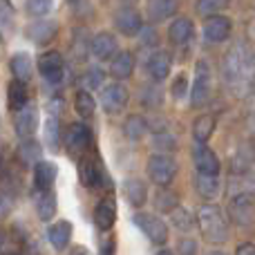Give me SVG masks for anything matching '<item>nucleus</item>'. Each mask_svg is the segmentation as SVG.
Listing matches in <instances>:
<instances>
[{
  "label": "nucleus",
  "instance_id": "obj_12",
  "mask_svg": "<svg viewBox=\"0 0 255 255\" xmlns=\"http://www.w3.org/2000/svg\"><path fill=\"white\" fill-rule=\"evenodd\" d=\"M90 139H92V132L83 124H70V128H67V132H65V145L72 154L85 152L90 145Z\"/></svg>",
  "mask_w": 255,
  "mask_h": 255
},
{
  "label": "nucleus",
  "instance_id": "obj_26",
  "mask_svg": "<svg viewBox=\"0 0 255 255\" xmlns=\"http://www.w3.org/2000/svg\"><path fill=\"white\" fill-rule=\"evenodd\" d=\"M9 110L11 112H20L22 108H27V99H29V92H27L25 81L13 79V83L9 85Z\"/></svg>",
  "mask_w": 255,
  "mask_h": 255
},
{
  "label": "nucleus",
  "instance_id": "obj_33",
  "mask_svg": "<svg viewBox=\"0 0 255 255\" xmlns=\"http://www.w3.org/2000/svg\"><path fill=\"white\" fill-rule=\"evenodd\" d=\"M170 220H172V224H175L179 231H184V233L193 231V226H195V217H193V213H190L188 208H184V206L172 208V211H170Z\"/></svg>",
  "mask_w": 255,
  "mask_h": 255
},
{
  "label": "nucleus",
  "instance_id": "obj_24",
  "mask_svg": "<svg viewBox=\"0 0 255 255\" xmlns=\"http://www.w3.org/2000/svg\"><path fill=\"white\" fill-rule=\"evenodd\" d=\"M148 9V18L152 22H161L166 18H170L177 11V0H148L145 4Z\"/></svg>",
  "mask_w": 255,
  "mask_h": 255
},
{
  "label": "nucleus",
  "instance_id": "obj_8",
  "mask_svg": "<svg viewBox=\"0 0 255 255\" xmlns=\"http://www.w3.org/2000/svg\"><path fill=\"white\" fill-rule=\"evenodd\" d=\"M231 29H233L231 18L222 16V13L208 16L206 22H204V36H206L208 43H224V40L231 36Z\"/></svg>",
  "mask_w": 255,
  "mask_h": 255
},
{
  "label": "nucleus",
  "instance_id": "obj_4",
  "mask_svg": "<svg viewBox=\"0 0 255 255\" xmlns=\"http://www.w3.org/2000/svg\"><path fill=\"white\" fill-rule=\"evenodd\" d=\"M175 175H177V163L172 157H168V154H152L148 159V177L154 186L166 188V186L172 184Z\"/></svg>",
  "mask_w": 255,
  "mask_h": 255
},
{
  "label": "nucleus",
  "instance_id": "obj_39",
  "mask_svg": "<svg viewBox=\"0 0 255 255\" xmlns=\"http://www.w3.org/2000/svg\"><path fill=\"white\" fill-rule=\"evenodd\" d=\"M47 141L52 145L58 143V119L56 117H49V128H47Z\"/></svg>",
  "mask_w": 255,
  "mask_h": 255
},
{
  "label": "nucleus",
  "instance_id": "obj_15",
  "mask_svg": "<svg viewBox=\"0 0 255 255\" xmlns=\"http://www.w3.org/2000/svg\"><path fill=\"white\" fill-rule=\"evenodd\" d=\"M13 128H16V134L20 136L22 141L25 139H31V134H34L36 130V124H38V117H36V108L27 106L22 108L20 112H13Z\"/></svg>",
  "mask_w": 255,
  "mask_h": 255
},
{
  "label": "nucleus",
  "instance_id": "obj_21",
  "mask_svg": "<svg viewBox=\"0 0 255 255\" xmlns=\"http://www.w3.org/2000/svg\"><path fill=\"white\" fill-rule=\"evenodd\" d=\"M47 240H49V244H52L56 251H65L67 244H70V240H72V224L70 222H65V220L52 224L49 226V231H47Z\"/></svg>",
  "mask_w": 255,
  "mask_h": 255
},
{
  "label": "nucleus",
  "instance_id": "obj_6",
  "mask_svg": "<svg viewBox=\"0 0 255 255\" xmlns=\"http://www.w3.org/2000/svg\"><path fill=\"white\" fill-rule=\"evenodd\" d=\"M38 72L47 83H61L65 76V61L58 52L49 49V52L38 56Z\"/></svg>",
  "mask_w": 255,
  "mask_h": 255
},
{
  "label": "nucleus",
  "instance_id": "obj_42",
  "mask_svg": "<svg viewBox=\"0 0 255 255\" xmlns=\"http://www.w3.org/2000/svg\"><path fill=\"white\" fill-rule=\"evenodd\" d=\"M157 255H172V253H170V251H166V249H163V251H159Z\"/></svg>",
  "mask_w": 255,
  "mask_h": 255
},
{
  "label": "nucleus",
  "instance_id": "obj_27",
  "mask_svg": "<svg viewBox=\"0 0 255 255\" xmlns=\"http://www.w3.org/2000/svg\"><path fill=\"white\" fill-rule=\"evenodd\" d=\"M124 190H126V197L132 206H143L145 199H148V188L141 179H128L124 184Z\"/></svg>",
  "mask_w": 255,
  "mask_h": 255
},
{
  "label": "nucleus",
  "instance_id": "obj_22",
  "mask_svg": "<svg viewBox=\"0 0 255 255\" xmlns=\"http://www.w3.org/2000/svg\"><path fill=\"white\" fill-rule=\"evenodd\" d=\"M54 179H56V166L49 161H40L34 166V188L38 193H45V190L52 188Z\"/></svg>",
  "mask_w": 255,
  "mask_h": 255
},
{
  "label": "nucleus",
  "instance_id": "obj_14",
  "mask_svg": "<svg viewBox=\"0 0 255 255\" xmlns=\"http://www.w3.org/2000/svg\"><path fill=\"white\" fill-rule=\"evenodd\" d=\"M115 27L121 31L124 36H136L139 31H143V22H141V16L134 11V9H119L115 13Z\"/></svg>",
  "mask_w": 255,
  "mask_h": 255
},
{
  "label": "nucleus",
  "instance_id": "obj_13",
  "mask_svg": "<svg viewBox=\"0 0 255 255\" xmlns=\"http://www.w3.org/2000/svg\"><path fill=\"white\" fill-rule=\"evenodd\" d=\"M253 202L255 195H233L231 197V217L235 224L244 226L253 220Z\"/></svg>",
  "mask_w": 255,
  "mask_h": 255
},
{
  "label": "nucleus",
  "instance_id": "obj_44",
  "mask_svg": "<svg viewBox=\"0 0 255 255\" xmlns=\"http://www.w3.org/2000/svg\"><path fill=\"white\" fill-rule=\"evenodd\" d=\"M2 255H20V253H16V251H7V253H2Z\"/></svg>",
  "mask_w": 255,
  "mask_h": 255
},
{
  "label": "nucleus",
  "instance_id": "obj_35",
  "mask_svg": "<svg viewBox=\"0 0 255 255\" xmlns=\"http://www.w3.org/2000/svg\"><path fill=\"white\" fill-rule=\"evenodd\" d=\"M226 4H229V0H197V11L208 18L226 9Z\"/></svg>",
  "mask_w": 255,
  "mask_h": 255
},
{
  "label": "nucleus",
  "instance_id": "obj_2",
  "mask_svg": "<svg viewBox=\"0 0 255 255\" xmlns=\"http://www.w3.org/2000/svg\"><path fill=\"white\" fill-rule=\"evenodd\" d=\"M197 226L202 231L204 240L211 244H224L226 238H229V226H226V220L222 215L220 206L215 204H206L197 211Z\"/></svg>",
  "mask_w": 255,
  "mask_h": 255
},
{
  "label": "nucleus",
  "instance_id": "obj_25",
  "mask_svg": "<svg viewBox=\"0 0 255 255\" xmlns=\"http://www.w3.org/2000/svg\"><path fill=\"white\" fill-rule=\"evenodd\" d=\"M195 188H197L199 197H204V199H208V202H211V199H215L217 195H220V188H222L220 177H217V175H199V172H197Z\"/></svg>",
  "mask_w": 255,
  "mask_h": 255
},
{
  "label": "nucleus",
  "instance_id": "obj_32",
  "mask_svg": "<svg viewBox=\"0 0 255 255\" xmlns=\"http://www.w3.org/2000/svg\"><path fill=\"white\" fill-rule=\"evenodd\" d=\"M18 157L22 159V163L25 166H34V163H40V145L36 143L34 139H25L20 143V148H18Z\"/></svg>",
  "mask_w": 255,
  "mask_h": 255
},
{
  "label": "nucleus",
  "instance_id": "obj_43",
  "mask_svg": "<svg viewBox=\"0 0 255 255\" xmlns=\"http://www.w3.org/2000/svg\"><path fill=\"white\" fill-rule=\"evenodd\" d=\"M208 255H226V253H222V251H211Z\"/></svg>",
  "mask_w": 255,
  "mask_h": 255
},
{
  "label": "nucleus",
  "instance_id": "obj_19",
  "mask_svg": "<svg viewBox=\"0 0 255 255\" xmlns=\"http://www.w3.org/2000/svg\"><path fill=\"white\" fill-rule=\"evenodd\" d=\"M56 31H58V25L54 20H36V22H31L29 25V29H27V36H29L34 43H38V45H47L49 40L56 36Z\"/></svg>",
  "mask_w": 255,
  "mask_h": 255
},
{
  "label": "nucleus",
  "instance_id": "obj_17",
  "mask_svg": "<svg viewBox=\"0 0 255 255\" xmlns=\"http://www.w3.org/2000/svg\"><path fill=\"white\" fill-rule=\"evenodd\" d=\"M117 220V204L112 197H106L99 202V206L94 208V224L101 231H110L112 224Z\"/></svg>",
  "mask_w": 255,
  "mask_h": 255
},
{
  "label": "nucleus",
  "instance_id": "obj_37",
  "mask_svg": "<svg viewBox=\"0 0 255 255\" xmlns=\"http://www.w3.org/2000/svg\"><path fill=\"white\" fill-rule=\"evenodd\" d=\"M85 81V90H94V88H101V81H103V72L101 70H90L88 74L83 76Z\"/></svg>",
  "mask_w": 255,
  "mask_h": 255
},
{
  "label": "nucleus",
  "instance_id": "obj_7",
  "mask_svg": "<svg viewBox=\"0 0 255 255\" xmlns=\"http://www.w3.org/2000/svg\"><path fill=\"white\" fill-rule=\"evenodd\" d=\"M128 101H130V92H128V88L121 83L106 85L101 92V106L108 115H119V112H124Z\"/></svg>",
  "mask_w": 255,
  "mask_h": 255
},
{
  "label": "nucleus",
  "instance_id": "obj_41",
  "mask_svg": "<svg viewBox=\"0 0 255 255\" xmlns=\"http://www.w3.org/2000/svg\"><path fill=\"white\" fill-rule=\"evenodd\" d=\"M235 255H255V244H251V242L240 244L238 251H235Z\"/></svg>",
  "mask_w": 255,
  "mask_h": 255
},
{
  "label": "nucleus",
  "instance_id": "obj_20",
  "mask_svg": "<svg viewBox=\"0 0 255 255\" xmlns=\"http://www.w3.org/2000/svg\"><path fill=\"white\" fill-rule=\"evenodd\" d=\"M81 181H83L88 188L97 190L101 188L103 184V170H101V163L97 161V159H85V161H81Z\"/></svg>",
  "mask_w": 255,
  "mask_h": 255
},
{
  "label": "nucleus",
  "instance_id": "obj_1",
  "mask_svg": "<svg viewBox=\"0 0 255 255\" xmlns=\"http://www.w3.org/2000/svg\"><path fill=\"white\" fill-rule=\"evenodd\" d=\"M222 74L229 88L235 92H247L255 83V56L244 45H235L224 54Z\"/></svg>",
  "mask_w": 255,
  "mask_h": 255
},
{
  "label": "nucleus",
  "instance_id": "obj_10",
  "mask_svg": "<svg viewBox=\"0 0 255 255\" xmlns=\"http://www.w3.org/2000/svg\"><path fill=\"white\" fill-rule=\"evenodd\" d=\"M90 49H92V54L99 61H112V58L119 54V43H117L115 34L101 31V34H97L90 40Z\"/></svg>",
  "mask_w": 255,
  "mask_h": 255
},
{
  "label": "nucleus",
  "instance_id": "obj_3",
  "mask_svg": "<svg viewBox=\"0 0 255 255\" xmlns=\"http://www.w3.org/2000/svg\"><path fill=\"white\" fill-rule=\"evenodd\" d=\"M211 90H213V72L208 61H197L195 65V79H193V88H190V106L193 108H202L208 103L211 99Z\"/></svg>",
  "mask_w": 255,
  "mask_h": 255
},
{
  "label": "nucleus",
  "instance_id": "obj_11",
  "mask_svg": "<svg viewBox=\"0 0 255 255\" xmlns=\"http://www.w3.org/2000/svg\"><path fill=\"white\" fill-rule=\"evenodd\" d=\"M193 159L199 175H220V159H217L215 150H211L206 143H197Z\"/></svg>",
  "mask_w": 255,
  "mask_h": 255
},
{
  "label": "nucleus",
  "instance_id": "obj_29",
  "mask_svg": "<svg viewBox=\"0 0 255 255\" xmlns=\"http://www.w3.org/2000/svg\"><path fill=\"white\" fill-rule=\"evenodd\" d=\"M36 211H38V217L43 222H49L56 213V197H54L52 190H45L36 197Z\"/></svg>",
  "mask_w": 255,
  "mask_h": 255
},
{
  "label": "nucleus",
  "instance_id": "obj_31",
  "mask_svg": "<svg viewBox=\"0 0 255 255\" xmlns=\"http://www.w3.org/2000/svg\"><path fill=\"white\" fill-rule=\"evenodd\" d=\"M11 72L18 81H29L31 76V58L29 54L25 52H18L11 56Z\"/></svg>",
  "mask_w": 255,
  "mask_h": 255
},
{
  "label": "nucleus",
  "instance_id": "obj_38",
  "mask_svg": "<svg viewBox=\"0 0 255 255\" xmlns=\"http://www.w3.org/2000/svg\"><path fill=\"white\" fill-rule=\"evenodd\" d=\"M172 97H175L177 101L186 97V76L184 74H179L175 79V83H172Z\"/></svg>",
  "mask_w": 255,
  "mask_h": 255
},
{
  "label": "nucleus",
  "instance_id": "obj_23",
  "mask_svg": "<svg viewBox=\"0 0 255 255\" xmlns=\"http://www.w3.org/2000/svg\"><path fill=\"white\" fill-rule=\"evenodd\" d=\"M132 72H134V56H132L130 52H119L115 58H112L110 63V74L115 76V79L119 81H126L132 76Z\"/></svg>",
  "mask_w": 255,
  "mask_h": 255
},
{
  "label": "nucleus",
  "instance_id": "obj_9",
  "mask_svg": "<svg viewBox=\"0 0 255 255\" xmlns=\"http://www.w3.org/2000/svg\"><path fill=\"white\" fill-rule=\"evenodd\" d=\"M172 67V56L166 52V49H154L152 54L145 61V70H148V76L157 83H161L163 79H168Z\"/></svg>",
  "mask_w": 255,
  "mask_h": 255
},
{
  "label": "nucleus",
  "instance_id": "obj_5",
  "mask_svg": "<svg viewBox=\"0 0 255 255\" xmlns=\"http://www.w3.org/2000/svg\"><path fill=\"white\" fill-rule=\"evenodd\" d=\"M134 224L148 235V240L157 247H163L168 242V226L163 224V220L159 215H152V213H134Z\"/></svg>",
  "mask_w": 255,
  "mask_h": 255
},
{
  "label": "nucleus",
  "instance_id": "obj_18",
  "mask_svg": "<svg viewBox=\"0 0 255 255\" xmlns=\"http://www.w3.org/2000/svg\"><path fill=\"white\" fill-rule=\"evenodd\" d=\"M190 36H193V22H190V18H186V16L172 18L170 25H168V40L172 45H184Z\"/></svg>",
  "mask_w": 255,
  "mask_h": 255
},
{
  "label": "nucleus",
  "instance_id": "obj_28",
  "mask_svg": "<svg viewBox=\"0 0 255 255\" xmlns=\"http://www.w3.org/2000/svg\"><path fill=\"white\" fill-rule=\"evenodd\" d=\"M213 132H215V117H211V115L199 117L193 124V139L197 141V143H206Z\"/></svg>",
  "mask_w": 255,
  "mask_h": 255
},
{
  "label": "nucleus",
  "instance_id": "obj_30",
  "mask_svg": "<svg viewBox=\"0 0 255 255\" xmlns=\"http://www.w3.org/2000/svg\"><path fill=\"white\" fill-rule=\"evenodd\" d=\"M74 108L76 112H79V117H85V119H90V117H94V110H97V101H94V97L90 94V90H79L74 97Z\"/></svg>",
  "mask_w": 255,
  "mask_h": 255
},
{
  "label": "nucleus",
  "instance_id": "obj_36",
  "mask_svg": "<svg viewBox=\"0 0 255 255\" xmlns=\"http://www.w3.org/2000/svg\"><path fill=\"white\" fill-rule=\"evenodd\" d=\"M54 7V0H27V11L36 18H43Z\"/></svg>",
  "mask_w": 255,
  "mask_h": 255
},
{
  "label": "nucleus",
  "instance_id": "obj_40",
  "mask_svg": "<svg viewBox=\"0 0 255 255\" xmlns=\"http://www.w3.org/2000/svg\"><path fill=\"white\" fill-rule=\"evenodd\" d=\"M179 253L181 255H197V244H195L193 240H181Z\"/></svg>",
  "mask_w": 255,
  "mask_h": 255
},
{
  "label": "nucleus",
  "instance_id": "obj_34",
  "mask_svg": "<svg viewBox=\"0 0 255 255\" xmlns=\"http://www.w3.org/2000/svg\"><path fill=\"white\" fill-rule=\"evenodd\" d=\"M145 130H148V126H145V121L141 119V117H130V119L126 121V134H128V139H132V141H139L141 136L145 134Z\"/></svg>",
  "mask_w": 255,
  "mask_h": 255
},
{
  "label": "nucleus",
  "instance_id": "obj_16",
  "mask_svg": "<svg viewBox=\"0 0 255 255\" xmlns=\"http://www.w3.org/2000/svg\"><path fill=\"white\" fill-rule=\"evenodd\" d=\"M253 163H255V148L251 141V143H242L238 148V152L231 159V170H233V175H247Z\"/></svg>",
  "mask_w": 255,
  "mask_h": 255
}]
</instances>
